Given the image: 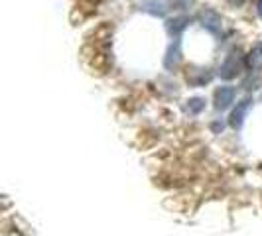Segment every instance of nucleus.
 Here are the masks:
<instances>
[{"label": "nucleus", "instance_id": "10", "mask_svg": "<svg viewBox=\"0 0 262 236\" xmlns=\"http://www.w3.org/2000/svg\"><path fill=\"white\" fill-rule=\"evenodd\" d=\"M191 2H193V0H171V4H173L176 8H187Z\"/></svg>", "mask_w": 262, "mask_h": 236}, {"label": "nucleus", "instance_id": "6", "mask_svg": "<svg viewBox=\"0 0 262 236\" xmlns=\"http://www.w3.org/2000/svg\"><path fill=\"white\" fill-rule=\"evenodd\" d=\"M247 63L250 69H262V41L250 50V53L247 55Z\"/></svg>", "mask_w": 262, "mask_h": 236}, {"label": "nucleus", "instance_id": "11", "mask_svg": "<svg viewBox=\"0 0 262 236\" xmlns=\"http://www.w3.org/2000/svg\"><path fill=\"white\" fill-rule=\"evenodd\" d=\"M258 12H260V18H262V2H260V6H258Z\"/></svg>", "mask_w": 262, "mask_h": 236}, {"label": "nucleus", "instance_id": "9", "mask_svg": "<svg viewBox=\"0 0 262 236\" xmlns=\"http://www.w3.org/2000/svg\"><path fill=\"white\" fill-rule=\"evenodd\" d=\"M187 22H189L187 18H176V20H170V22H168V30H170L171 34H176V36H178V34L185 28Z\"/></svg>", "mask_w": 262, "mask_h": 236}, {"label": "nucleus", "instance_id": "4", "mask_svg": "<svg viewBox=\"0 0 262 236\" xmlns=\"http://www.w3.org/2000/svg\"><path fill=\"white\" fill-rule=\"evenodd\" d=\"M250 106H252V99H243V101L236 105V108L233 110V114H231V126H233V128H241V126H243V120L247 116Z\"/></svg>", "mask_w": 262, "mask_h": 236}, {"label": "nucleus", "instance_id": "2", "mask_svg": "<svg viewBox=\"0 0 262 236\" xmlns=\"http://www.w3.org/2000/svg\"><path fill=\"white\" fill-rule=\"evenodd\" d=\"M235 97H236V91L235 87H219L217 92H215V108L217 110H227L229 106L235 103Z\"/></svg>", "mask_w": 262, "mask_h": 236}, {"label": "nucleus", "instance_id": "5", "mask_svg": "<svg viewBox=\"0 0 262 236\" xmlns=\"http://www.w3.org/2000/svg\"><path fill=\"white\" fill-rule=\"evenodd\" d=\"M140 10L152 14V16H160V18L166 16V12H168L166 4L160 2V0H144V2H140Z\"/></svg>", "mask_w": 262, "mask_h": 236}, {"label": "nucleus", "instance_id": "1", "mask_svg": "<svg viewBox=\"0 0 262 236\" xmlns=\"http://www.w3.org/2000/svg\"><path fill=\"white\" fill-rule=\"evenodd\" d=\"M241 69H243V59H241L238 53L233 52L225 57V61L219 67V75L223 79H233L241 73Z\"/></svg>", "mask_w": 262, "mask_h": 236}, {"label": "nucleus", "instance_id": "8", "mask_svg": "<svg viewBox=\"0 0 262 236\" xmlns=\"http://www.w3.org/2000/svg\"><path fill=\"white\" fill-rule=\"evenodd\" d=\"M178 61H180V41H176V43H173V48L168 52V57H166V67L176 65Z\"/></svg>", "mask_w": 262, "mask_h": 236}, {"label": "nucleus", "instance_id": "3", "mask_svg": "<svg viewBox=\"0 0 262 236\" xmlns=\"http://www.w3.org/2000/svg\"><path fill=\"white\" fill-rule=\"evenodd\" d=\"M199 22H201V26L207 28L213 34L221 32V16L215 10H203V12L199 14Z\"/></svg>", "mask_w": 262, "mask_h": 236}, {"label": "nucleus", "instance_id": "7", "mask_svg": "<svg viewBox=\"0 0 262 236\" xmlns=\"http://www.w3.org/2000/svg\"><path fill=\"white\" fill-rule=\"evenodd\" d=\"M203 108H205V99H199V97L189 99V101H187V106H185V110H187L189 114H197V112H201Z\"/></svg>", "mask_w": 262, "mask_h": 236}]
</instances>
